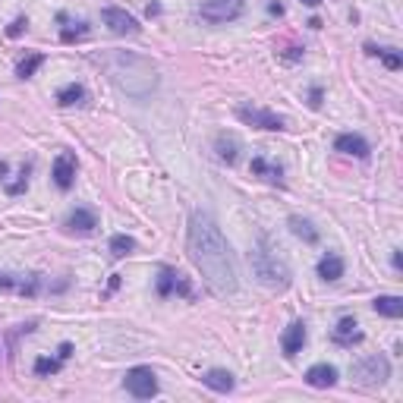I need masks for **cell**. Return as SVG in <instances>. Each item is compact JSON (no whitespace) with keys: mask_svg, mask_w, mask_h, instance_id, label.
<instances>
[{"mask_svg":"<svg viewBox=\"0 0 403 403\" xmlns=\"http://www.w3.org/2000/svg\"><path fill=\"white\" fill-rule=\"evenodd\" d=\"M82 38H89V25H85V23H76V29H63V32H60V42H63V44L82 42Z\"/></svg>","mask_w":403,"mask_h":403,"instance_id":"obj_27","label":"cell"},{"mask_svg":"<svg viewBox=\"0 0 403 403\" xmlns=\"http://www.w3.org/2000/svg\"><path fill=\"white\" fill-rule=\"evenodd\" d=\"M334 340H337L340 347L359 344V340H362V331H359V325H356V318H340L337 331H334Z\"/></svg>","mask_w":403,"mask_h":403,"instance_id":"obj_18","label":"cell"},{"mask_svg":"<svg viewBox=\"0 0 403 403\" xmlns=\"http://www.w3.org/2000/svg\"><path fill=\"white\" fill-rule=\"evenodd\" d=\"M312 107H318L321 104V89H312V101H309Z\"/></svg>","mask_w":403,"mask_h":403,"instance_id":"obj_31","label":"cell"},{"mask_svg":"<svg viewBox=\"0 0 403 403\" xmlns=\"http://www.w3.org/2000/svg\"><path fill=\"white\" fill-rule=\"evenodd\" d=\"M318 278H321V280H340V278H344V259H340L337 252L321 255V261H318Z\"/></svg>","mask_w":403,"mask_h":403,"instance_id":"obj_17","label":"cell"},{"mask_svg":"<svg viewBox=\"0 0 403 403\" xmlns=\"http://www.w3.org/2000/svg\"><path fill=\"white\" fill-rule=\"evenodd\" d=\"M372 306H375V312L388 315V318H400L403 315V299L400 297H378Z\"/></svg>","mask_w":403,"mask_h":403,"instance_id":"obj_19","label":"cell"},{"mask_svg":"<svg viewBox=\"0 0 403 403\" xmlns=\"http://www.w3.org/2000/svg\"><path fill=\"white\" fill-rule=\"evenodd\" d=\"M246 0H202L199 16L205 23H233L243 13Z\"/></svg>","mask_w":403,"mask_h":403,"instance_id":"obj_6","label":"cell"},{"mask_svg":"<svg viewBox=\"0 0 403 403\" xmlns=\"http://www.w3.org/2000/svg\"><path fill=\"white\" fill-rule=\"evenodd\" d=\"M54 183H57L60 190H70V186L76 183V158H73L70 151L57 154V161H54Z\"/></svg>","mask_w":403,"mask_h":403,"instance_id":"obj_10","label":"cell"},{"mask_svg":"<svg viewBox=\"0 0 403 403\" xmlns=\"http://www.w3.org/2000/svg\"><path fill=\"white\" fill-rule=\"evenodd\" d=\"M306 385H312V388H334V385H337V368L328 366V362H318V366H312L306 372Z\"/></svg>","mask_w":403,"mask_h":403,"instance_id":"obj_13","label":"cell"},{"mask_svg":"<svg viewBox=\"0 0 403 403\" xmlns=\"http://www.w3.org/2000/svg\"><path fill=\"white\" fill-rule=\"evenodd\" d=\"M252 173H259V177H265V180H271V183H280V167L278 164H268L265 158H252Z\"/></svg>","mask_w":403,"mask_h":403,"instance_id":"obj_23","label":"cell"},{"mask_svg":"<svg viewBox=\"0 0 403 403\" xmlns=\"http://www.w3.org/2000/svg\"><path fill=\"white\" fill-rule=\"evenodd\" d=\"M186 252H190L192 265L202 271V278L211 287L214 297L237 293L240 280H237V265H233V252L211 214L192 211L190 233H186Z\"/></svg>","mask_w":403,"mask_h":403,"instance_id":"obj_1","label":"cell"},{"mask_svg":"<svg viewBox=\"0 0 403 403\" xmlns=\"http://www.w3.org/2000/svg\"><path fill=\"white\" fill-rule=\"evenodd\" d=\"M306 325L302 321H293L290 328L284 331V337H280V347H284V356H297L302 347H306Z\"/></svg>","mask_w":403,"mask_h":403,"instance_id":"obj_12","label":"cell"},{"mask_svg":"<svg viewBox=\"0 0 403 403\" xmlns=\"http://www.w3.org/2000/svg\"><path fill=\"white\" fill-rule=\"evenodd\" d=\"M101 70L111 76V82L130 98H149L158 89V66L149 57L132 51H104L98 57Z\"/></svg>","mask_w":403,"mask_h":403,"instance_id":"obj_2","label":"cell"},{"mask_svg":"<svg viewBox=\"0 0 403 403\" xmlns=\"http://www.w3.org/2000/svg\"><path fill=\"white\" fill-rule=\"evenodd\" d=\"M25 29H29V19H23V16H19V19H13V23H10V29H6V35H10V38H19Z\"/></svg>","mask_w":403,"mask_h":403,"instance_id":"obj_29","label":"cell"},{"mask_svg":"<svg viewBox=\"0 0 403 403\" xmlns=\"http://www.w3.org/2000/svg\"><path fill=\"white\" fill-rule=\"evenodd\" d=\"M42 63H44V54H29V57H25L23 63L16 66V76H19V79H32Z\"/></svg>","mask_w":403,"mask_h":403,"instance_id":"obj_24","label":"cell"},{"mask_svg":"<svg viewBox=\"0 0 403 403\" xmlns=\"http://www.w3.org/2000/svg\"><path fill=\"white\" fill-rule=\"evenodd\" d=\"M334 149L344 151V154H353V158H368V142L356 132H344V136L334 139Z\"/></svg>","mask_w":403,"mask_h":403,"instance_id":"obj_14","label":"cell"},{"mask_svg":"<svg viewBox=\"0 0 403 403\" xmlns=\"http://www.w3.org/2000/svg\"><path fill=\"white\" fill-rule=\"evenodd\" d=\"M123 388L132 394V397L151 400L154 394H158V375H154L149 366H136V368H130V372H126Z\"/></svg>","mask_w":403,"mask_h":403,"instance_id":"obj_5","label":"cell"},{"mask_svg":"<svg viewBox=\"0 0 403 403\" xmlns=\"http://www.w3.org/2000/svg\"><path fill=\"white\" fill-rule=\"evenodd\" d=\"M0 290L19 293V297H38L42 274H0Z\"/></svg>","mask_w":403,"mask_h":403,"instance_id":"obj_8","label":"cell"},{"mask_svg":"<svg viewBox=\"0 0 403 403\" xmlns=\"http://www.w3.org/2000/svg\"><path fill=\"white\" fill-rule=\"evenodd\" d=\"M302 4H306V6H318L321 0H302Z\"/></svg>","mask_w":403,"mask_h":403,"instance_id":"obj_32","label":"cell"},{"mask_svg":"<svg viewBox=\"0 0 403 403\" xmlns=\"http://www.w3.org/2000/svg\"><path fill=\"white\" fill-rule=\"evenodd\" d=\"M154 287H158V297H170L173 290H180L183 297H190V293H192V290H190V284H186V280L180 278V274L173 271V268H161L158 284H154Z\"/></svg>","mask_w":403,"mask_h":403,"instance_id":"obj_11","label":"cell"},{"mask_svg":"<svg viewBox=\"0 0 403 403\" xmlns=\"http://www.w3.org/2000/svg\"><path fill=\"white\" fill-rule=\"evenodd\" d=\"M290 230L297 233L299 240H306V243H318V230L312 227V221L299 218V214H293V218H290Z\"/></svg>","mask_w":403,"mask_h":403,"instance_id":"obj_20","label":"cell"},{"mask_svg":"<svg viewBox=\"0 0 403 403\" xmlns=\"http://www.w3.org/2000/svg\"><path fill=\"white\" fill-rule=\"evenodd\" d=\"M353 378L359 388H381L388 378H391V362L385 356H366L353 366Z\"/></svg>","mask_w":403,"mask_h":403,"instance_id":"obj_4","label":"cell"},{"mask_svg":"<svg viewBox=\"0 0 403 403\" xmlns=\"http://www.w3.org/2000/svg\"><path fill=\"white\" fill-rule=\"evenodd\" d=\"M237 149H240V142L233 136H218V154H221V161L233 164V161H237Z\"/></svg>","mask_w":403,"mask_h":403,"instance_id":"obj_25","label":"cell"},{"mask_svg":"<svg viewBox=\"0 0 403 403\" xmlns=\"http://www.w3.org/2000/svg\"><path fill=\"white\" fill-rule=\"evenodd\" d=\"M366 51L372 54V57H381V63H385L388 70H400V63H403V57L394 48H375V44H366Z\"/></svg>","mask_w":403,"mask_h":403,"instance_id":"obj_21","label":"cell"},{"mask_svg":"<svg viewBox=\"0 0 403 403\" xmlns=\"http://www.w3.org/2000/svg\"><path fill=\"white\" fill-rule=\"evenodd\" d=\"M60 356L57 359H48V356H42V359H35V375H54V372H60Z\"/></svg>","mask_w":403,"mask_h":403,"instance_id":"obj_28","label":"cell"},{"mask_svg":"<svg viewBox=\"0 0 403 403\" xmlns=\"http://www.w3.org/2000/svg\"><path fill=\"white\" fill-rule=\"evenodd\" d=\"M202 385L205 388H211V391H218V394H227V391H233V375L227 372V368H211V372H205L202 375Z\"/></svg>","mask_w":403,"mask_h":403,"instance_id":"obj_16","label":"cell"},{"mask_svg":"<svg viewBox=\"0 0 403 403\" xmlns=\"http://www.w3.org/2000/svg\"><path fill=\"white\" fill-rule=\"evenodd\" d=\"M249 261H252L255 278H259L268 290H287V287H290V268H287V261L278 255V249L268 243V237H261L259 243H255V249L249 252Z\"/></svg>","mask_w":403,"mask_h":403,"instance_id":"obj_3","label":"cell"},{"mask_svg":"<svg viewBox=\"0 0 403 403\" xmlns=\"http://www.w3.org/2000/svg\"><path fill=\"white\" fill-rule=\"evenodd\" d=\"M101 19H104V25L113 32V35H139L136 16H130V13L120 10V6H104V10H101Z\"/></svg>","mask_w":403,"mask_h":403,"instance_id":"obj_9","label":"cell"},{"mask_svg":"<svg viewBox=\"0 0 403 403\" xmlns=\"http://www.w3.org/2000/svg\"><path fill=\"white\" fill-rule=\"evenodd\" d=\"M98 218L89 211V208H76V211L66 218V230L70 233H95Z\"/></svg>","mask_w":403,"mask_h":403,"instance_id":"obj_15","label":"cell"},{"mask_svg":"<svg viewBox=\"0 0 403 403\" xmlns=\"http://www.w3.org/2000/svg\"><path fill=\"white\" fill-rule=\"evenodd\" d=\"M136 249V243H132V237H126V233H117V237L111 240V252L113 259H123V255H130Z\"/></svg>","mask_w":403,"mask_h":403,"instance_id":"obj_26","label":"cell"},{"mask_svg":"<svg viewBox=\"0 0 403 403\" xmlns=\"http://www.w3.org/2000/svg\"><path fill=\"white\" fill-rule=\"evenodd\" d=\"M85 98V89L79 82H70V85H63V89L57 92V104H63V107H70V104H79V101Z\"/></svg>","mask_w":403,"mask_h":403,"instance_id":"obj_22","label":"cell"},{"mask_svg":"<svg viewBox=\"0 0 403 403\" xmlns=\"http://www.w3.org/2000/svg\"><path fill=\"white\" fill-rule=\"evenodd\" d=\"M70 353H73V347H70V344H60V353H57L60 359H70Z\"/></svg>","mask_w":403,"mask_h":403,"instance_id":"obj_30","label":"cell"},{"mask_svg":"<svg viewBox=\"0 0 403 403\" xmlns=\"http://www.w3.org/2000/svg\"><path fill=\"white\" fill-rule=\"evenodd\" d=\"M237 117L243 120L246 126H259V130H287V120L278 117V113L265 111V107H255V104H240L237 107Z\"/></svg>","mask_w":403,"mask_h":403,"instance_id":"obj_7","label":"cell"}]
</instances>
